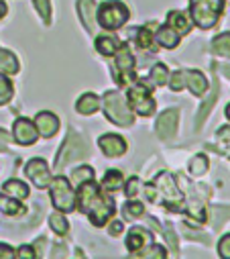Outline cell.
I'll return each mask as SVG.
<instances>
[{"label": "cell", "instance_id": "cell-1", "mask_svg": "<svg viewBox=\"0 0 230 259\" xmlns=\"http://www.w3.org/2000/svg\"><path fill=\"white\" fill-rule=\"evenodd\" d=\"M78 202H80V210L86 212V217L96 227H104L108 223V219H112L114 212H117V206H114V202L110 198L102 196V192L94 184V180L80 184Z\"/></svg>", "mask_w": 230, "mask_h": 259}, {"label": "cell", "instance_id": "cell-2", "mask_svg": "<svg viewBox=\"0 0 230 259\" xmlns=\"http://www.w3.org/2000/svg\"><path fill=\"white\" fill-rule=\"evenodd\" d=\"M145 192H147V198L157 202V204H167L171 210H182L184 208L182 192L178 190L174 178H171V174H167V171L157 174V178L151 184H147Z\"/></svg>", "mask_w": 230, "mask_h": 259}, {"label": "cell", "instance_id": "cell-3", "mask_svg": "<svg viewBox=\"0 0 230 259\" xmlns=\"http://www.w3.org/2000/svg\"><path fill=\"white\" fill-rule=\"evenodd\" d=\"M190 5L194 23L200 29H212L224 11V0H190Z\"/></svg>", "mask_w": 230, "mask_h": 259}, {"label": "cell", "instance_id": "cell-4", "mask_svg": "<svg viewBox=\"0 0 230 259\" xmlns=\"http://www.w3.org/2000/svg\"><path fill=\"white\" fill-rule=\"evenodd\" d=\"M49 186H51L53 206L62 212H72L76 208V192H74L70 180L66 176H57L53 182H49Z\"/></svg>", "mask_w": 230, "mask_h": 259}, {"label": "cell", "instance_id": "cell-5", "mask_svg": "<svg viewBox=\"0 0 230 259\" xmlns=\"http://www.w3.org/2000/svg\"><path fill=\"white\" fill-rule=\"evenodd\" d=\"M129 9L123 3H117V0H110V3L100 5L98 9V23L100 27L114 31V29H121L127 21H129Z\"/></svg>", "mask_w": 230, "mask_h": 259}, {"label": "cell", "instance_id": "cell-6", "mask_svg": "<svg viewBox=\"0 0 230 259\" xmlns=\"http://www.w3.org/2000/svg\"><path fill=\"white\" fill-rule=\"evenodd\" d=\"M104 114L108 116L110 122L121 124V126H129L133 122V112L127 108L125 100L119 96V92H106L104 94V102H102Z\"/></svg>", "mask_w": 230, "mask_h": 259}, {"label": "cell", "instance_id": "cell-7", "mask_svg": "<svg viewBox=\"0 0 230 259\" xmlns=\"http://www.w3.org/2000/svg\"><path fill=\"white\" fill-rule=\"evenodd\" d=\"M129 102L131 106L141 114V116H149L155 112V100L151 98V88H147L145 84H135L129 88Z\"/></svg>", "mask_w": 230, "mask_h": 259}, {"label": "cell", "instance_id": "cell-8", "mask_svg": "<svg viewBox=\"0 0 230 259\" xmlns=\"http://www.w3.org/2000/svg\"><path fill=\"white\" fill-rule=\"evenodd\" d=\"M84 155H88L86 143H84L78 135L72 133V135L66 139V143H64V147H62L60 155H57L55 169H62L66 163H72V161H76V159H80V157H84Z\"/></svg>", "mask_w": 230, "mask_h": 259}, {"label": "cell", "instance_id": "cell-9", "mask_svg": "<svg viewBox=\"0 0 230 259\" xmlns=\"http://www.w3.org/2000/svg\"><path fill=\"white\" fill-rule=\"evenodd\" d=\"M133 66H135V57L131 53V47L127 43H123L121 51L117 49V72H114V80H117L121 86L129 84L131 78H135Z\"/></svg>", "mask_w": 230, "mask_h": 259}, {"label": "cell", "instance_id": "cell-10", "mask_svg": "<svg viewBox=\"0 0 230 259\" xmlns=\"http://www.w3.org/2000/svg\"><path fill=\"white\" fill-rule=\"evenodd\" d=\"M25 174L29 176V180L37 186V188H47L49 182H51V171H49V165L45 159L37 157V159H31L25 167Z\"/></svg>", "mask_w": 230, "mask_h": 259}, {"label": "cell", "instance_id": "cell-11", "mask_svg": "<svg viewBox=\"0 0 230 259\" xmlns=\"http://www.w3.org/2000/svg\"><path fill=\"white\" fill-rule=\"evenodd\" d=\"M178 118H180V112L176 108H169L165 110L163 114H159L157 118V135L161 139H171L178 131Z\"/></svg>", "mask_w": 230, "mask_h": 259}, {"label": "cell", "instance_id": "cell-12", "mask_svg": "<svg viewBox=\"0 0 230 259\" xmlns=\"http://www.w3.org/2000/svg\"><path fill=\"white\" fill-rule=\"evenodd\" d=\"M13 135L19 145H33L37 141V128L29 118H19L13 126Z\"/></svg>", "mask_w": 230, "mask_h": 259}, {"label": "cell", "instance_id": "cell-13", "mask_svg": "<svg viewBox=\"0 0 230 259\" xmlns=\"http://www.w3.org/2000/svg\"><path fill=\"white\" fill-rule=\"evenodd\" d=\"M98 145H100V149L104 151V155H108V157H121V155H125V151H127L125 139H123L121 135H112V133L102 135V137L98 139Z\"/></svg>", "mask_w": 230, "mask_h": 259}, {"label": "cell", "instance_id": "cell-14", "mask_svg": "<svg viewBox=\"0 0 230 259\" xmlns=\"http://www.w3.org/2000/svg\"><path fill=\"white\" fill-rule=\"evenodd\" d=\"M35 122H37V128L41 131V135L47 137V139H51L57 133V128H60V120H57V116L53 112H47V110L39 112Z\"/></svg>", "mask_w": 230, "mask_h": 259}, {"label": "cell", "instance_id": "cell-15", "mask_svg": "<svg viewBox=\"0 0 230 259\" xmlns=\"http://www.w3.org/2000/svg\"><path fill=\"white\" fill-rule=\"evenodd\" d=\"M149 241H151V233H147V231L141 229V227H135V229H131V233H129V237H127V247H129L131 253H137V251H141Z\"/></svg>", "mask_w": 230, "mask_h": 259}, {"label": "cell", "instance_id": "cell-16", "mask_svg": "<svg viewBox=\"0 0 230 259\" xmlns=\"http://www.w3.org/2000/svg\"><path fill=\"white\" fill-rule=\"evenodd\" d=\"M180 37H182V35H180L174 27H169V25L159 27V31H157V35H155L157 43H159L161 47H165V49H174V47H178Z\"/></svg>", "mask_w": 230, "mask_h": 259}, {"label": "cell", "instance_id": "cell-17", "mask_svg": "<svg viewBox=\"0 0 230 259\" xmlns=\"http://www.w3.org/2000/svg\"><path fill=\"white\" fill-rule=\"evenodd\" d=\"M94 11H96V3H94V0H78L80 19H82V23L86 25V29L90 33L96 31V27H94Z\"/></svg>", "mask_w": 230, "mask_h": 259}, {"label": "cell", "instance_id": "cell-18", "mask_svg": "<svg viewBox=\"0 0 230 259\" xmlns=\"http://www.w3.org/2000/svg\"><path fill=\"white\" fill-rule=\"evenodd\" d=\"M186 84L196 96H202L208 90V80H206V76L202 72H188L186 74Z\"/></svg>", "mask_w": 230, "mask_h": 259}, {"label": "cell", "instance_id": "cell-19", "mask_svg": "<svg viewBox=\"0 0 230 259\" xmlns=\"http://www.w3.org/2000/svg\"><path fill=\"white\" fill-rule=\"evenodd\" d=\"M98 108H100V98L96 94H92V92L80 96V100L76 104V110L80 114H94V112H98Z\"/></svg>", "mask_w": 230, "mask_h": 259}, {"label": "cell", "instance_id": "cell-20", "mask_svg": "<svg viewBox=\"0 0 230 259\" xmlns=\"http://www.w3.org/2000/svg\"><path fill=\"white\" fill-rule=\"evenodd\" d=\"M167 21H169V27H174L180 35H188V33H190V29H192L190 19H188L182 11H171Z\"/></svg>", "mask_w": 230, "mask_h": 259}, {"label": "cell", "instance_id": "cell-21", "mask_svg": "<svg viewBox=\"0 0 230 259\" xmlns=\"http://www.w3.org/2000/svg\"><path fill=\"white\" fill-rule=\"evenodd\" d=\"M3 190L9 194V196H13L15 200H25V198L29 196V188H27L23 182H19V180H9V182L3 186Z\"/></svg>", "mask_w": 230, "mask_h": 259}, {"label": "cell", "instance_id": "cell-22", "mask_svg": "<svg viewBox=\"0 0 230 259\" xmlns=\"http://www.w3.org/2000/svg\"><path fill=\"white\" fill-rule=\"evenodd\" d=\"M119 47H121V41H119L117 37L106 35V37H98V39H96V49H98L102 55H114Z\"/></svg>", "mask_w": 230, "mask_h": 259}, {"label": "cell", "instance_id": "cell-23", "mask_svg": "<svg viewBox=\"0 0 230 259\" xmlns=\"http://www.w3.org/2000/svg\"><path fill=\"white\" fill-rule=\"evenodd\" d=\"M0 70L7 74H19V61L7 49H0Z\"/></svg>", "mask_w": 230, "mask_h": 259}, {"label": "cell", "instance_id": "cell-24", "mask_svg": "<svg viewBox=\"0 0 230 259\" xmlns=\"http://www.w3.org/2000/svg\"><path fill=\"white\" fill-rule=\"evenodd\" d=\"M102 186H104V190H108V192L119 190V188L123 186V174H121L119 169H110V171L104 176Z\"/></svg>", "mask_w": 230, "mask_h": 259}, {"label": "cell", "instance_id": "cell-25", "mask_svg": "<svg viewBox=\"0 0 230 259\" xmlns=\"http://www.w3.org/2000/svg\"><path fill=\"white\" fill-rule=\"evenodd\" d=\"M0 210L5 214H23L25 212V208L19 202H15L13 196L9 198V196H3V194H0Z\"/></svg>", "mask_w": 230, "mask_h": 259}, {"label": "cell", "instance_id": "cell-26", "mask_svg": "<svg viewBox=\"0 0 230 259\" xmlns=\"http://www.w3.org/2000/svg\"><path fill=\"white\" fill-rule=\"evenodd\" d=\"M216 98H218V88L214 86V92H212V94L206 98V102L202 104V108H200V112H198V128L204 124V120H206V116L210 114V110H212V106H214Z\"/></svg>", "mask_w": 230, "mask_h": 259}, {"label": "cell", "instance_id": "cell-27", "mask_svg": "<svg viewBox=\"0 0 230 259\" xmlns=\"http://www.w3.org/2000/svg\"><path fill=\"white\" fill-rule=\"evenodd\" d=\"M212 47H214V51H216L218 55L230 57V33H224V35L216 37L214 43H212Z\"/></svg>", "mask_w": 230, "mask_h": 259}, {"label": "cell", "instance_id": "cell-28", "mask_svg": "<svg viewBox=\"0 0 230 259\" xmlns=\"http://www.w3.org/2000/svg\"><path fill=\"white\" fill-rule=\"evenodd\" d=\"M90 180H94V169L90 167V165H84V167H78V169H74V174H72V182L74 184H84V182H90Z\"/></svg>", "mask_w": 230, "mask_h": 259}, {"label": "cell", "instance_id": "cell-29", "mask_svg": "<svg viewBox=\"0 0 230 259\" xmlns=\"http://www.w3.org/2000/svg\"><path fill=\"white\" fill-rule=\"evenodd\" d=\"M49 227L57 233V235H66L70 225H68V219H64L62 214H51L49 217Z\"/></svg>", "mask_w": 230, "mask_h": 259}, {"label": "cell", "instance_id": "cell-30", "mask_svg": "<svg viewBox=\"0 0 230 259\" xmlns=\"http://www.w3.org/2000/svg\"><path fill=\"white\" fill-rule=\"evenodd\" d=\"M13 96V84L7 76L0 74V106H3L5 102H9Z\"/></svg>", "mask_w": 230, "mask_h": 259}, {"label": "cell", "instance_id": "cell-31", "mask_svg": "<svg viewBox=\"0 0 230 259\" xmlns=\"http://www.w3.org/2000/svg\"><path fill=\"white\" fill-rule=\"evenodd\" d=\"M206 169H208V159H206V155H196V157L190 161V171H192L194 176H202Z\"/></svg>", "mask_w": 230, "mask_h": 259}, {"label": "cell", "instance_id": "cell-32", "mask_svg": "<svg viewBox=\"0 0 230 259\" xmlns=\"http://www.w3.org/2000/svg\"><path fill=\"white\" fill-rule=\"evenodd\" d=\"M33 5L37 9V13L41 15V19L49 25L51 23V3L49 0H33Z\"/></svg>", "mask_w": 230, "mask_h": 259}, {"label": "cell", "instance_id": "cell-33", "mask_svg": "<svg viewBox=\"0 0 230 259\" xmlns=\"http://www.w3.org/2000/svg\"><path fill=\"white\" fill-rule=\"evenodd\" d=\"M143 212H145V206H143L141 202H137V200L127 202V206H125V217H127V219H137V217H143Z\"/></svg>", "mask_w": 230, "mask_h": 259}, {"label": "cell", "instance_id": "cell-34", "mask_svg": "<svg viewBox=\"0 0 230 259\" xmlns=\"http://www.w3.org/2000/svg\"><path fill=\"white\" fill-rule=\"evenodd\" d=\"M167 72H169V70L163 66V63H157V66L153 68V72H151L153 82H155V84H159V86H163V84L167 82V76H169Z\"/></svg>", "mask_w": 230, "mask_h": 259}, {"label": "cell", "instance_id": "cell-35", "mask_svg": "<svg viewBox=\"0 0 230 259\" xmlns=\"http://www.w3.org/2000/svg\"><path fill=\"white\" fill-rule=\"evenodd\" d=\"M137 39H139V45H141V47H151V43H153L151 27H143V29H139Z\"/></svg>", "mask_w": 230, "mask_h": 259}, {"label": "cell", "instance_id": "cell-36", "mask_svg": "<svg viewBox=\"0 0 230 259\" xmlns=\"http://www.w3.org/2000/svg\"><path fill=\"white\" fill-rule=\"evenodd\" d=\"M184 86H186V72H176L171 76V90L180 92V90H184Z\"/></svg>", "mask_w": 230, "mask_h": 259}, {"label": "cell", "instance_id": "cell-37", "mask_svg": "<svg viewBox=\"0 0 230 259\" xmlns=\"http://www.w3.org/2000/svg\"><path fill=\"white\" fill-rule=\"evenodd\" d=\"M218 253L224 259H230V235H224L218 243Z\"/></svg>", "mask_w": 230, "mask_h": 259}, {"label": "cell", "instance_id": "cell-38", "mask_svg": "<svg viewBox=\"0 0 230 259\" xmlns=\"http://www.w3.org/2000/svg\"><path fill=\"white\" fill-rule=\"evenodd\" d=\"M139 186H141L139 178H131V182L127 184V196H129V198H135V196H137L139 190H141Z\"/></svg>", "mask_w": 230, "mask_h": 259}, {"label": "cell", "instance_id": "cell-39", "mask_svg": "<svg viewBox=\"0 0 230 259\" xmlns=\"http://www.w3.org/2000/svg\"><path fill=\"white\" fill-rule=\"evenodd\" d=\"M17 257H19V259H35V257H37V253H35V249H33V247H29V245H23V247L19 249Z\"/></svg>", "mask_w": 230, "mask_h": 259}, {"label": "cell", "instance_id": "cell-40", "mask_svg": "<svg viewBox=\"0 0 230 259\" xmlns=\"http://www.w3.org/2000/svg\"><path fill=\"white\" fill-rule=\"evenodd\" d=\"M165 255H167V253H165V249H163V247H159V245H155V247H151V251H149V253H139L137 257H159V259H161V257H165Z\"/></svg>", "mask_w": 230, "mask_h": 259}, {"label": "cell", "instance_id": "cell-41", "mask_svg": "<svg viewBox=\"0 0 230 259\" xmlns=\"http://www.w3.org/2000/svg\"><path fill=\"white\" fill-rule=\"evenodd\" d=\"M13 257H17V253L13 251V247L0 243V259H13Z\"/></svg>", "mask_w": 230, "mask_h": 259}, {"label": "cell", "instance_id": "cell-42", "mask_svg": "<svg viewBox=\"0 0 230 259\" xmlns=\"http://www.w3.org/2000/svg\"><path fill=\"white\" fill-rule=\"evenodd\" d=\"M119 233H123V223L121 221H114L110 225V235H119Z\"/></svg>", "mask_w": 230, "mask_h": 259}, {"label": "cell", "instance_id": "cell-43", "mask_svg": "<svg viewBox=\"0 0 230 259\" xmlns=\"http://www.w3.org/2000/svg\"><path fill=\"white\" fill-rule=\"evenodd\" d=\"M7 147V135L5 131H0V149H5Z\"/></svg>", "mask_w": 230, "mask_h": 259}, {"label": "cell", "instance_id": "cell-44", "mask_svg": "<svg viewBox=\"0 0 230 259\" xmlns=\"http://www.w3.org/2000/svg\"><path fill=\"white\" fill-rule=\"evenodd\" d=\"M5 15H7V5L3 3V0H0V19H3Z\"/></svg>", "mask_w": 230, "mask_h": 259}, {"label": "cell", "instance_id": "cell-45", "mask_svg": "<svg viewBox=\"0 0 230 259\" xmlns=\"http://www.w3.org/2000/svg\"><path fill=\"white\" fill-rule=\"evenodd\" d=\"M222 72H224V74L230 78V66H222Z\"/></svg>", "mask_w": 230, "mask_h": 259}, {"label": "cell", "instance_id": "cell-46", "mask_svg": "<svg viewBox=\"0 0 230 259\" xmlns=\"http://www.w3.org/2000/svg\"><path fill=\"white\" fill-rule=\"evenodd\" d=\"M226 116H228V118H230V104H228V106H226Z\"/></svg>", "mask_w": 230, "mask_h": 259}]
</instances>
